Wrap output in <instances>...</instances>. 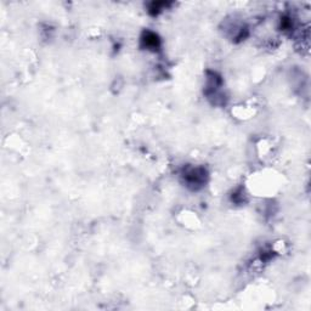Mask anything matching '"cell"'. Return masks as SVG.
I'll return each instance as SVG.
<instances>
[{
	"mask_svg": "<svg viewBox=\"0 0 311 311\" xmlns=\"http://www.w3.org/2000/svg\"><path fill=\"white\" fill-rule=\"evenodd\" d=\"M142 44L148 50H158V48L161 46V40L155 33L145 32L142 37Z\"/></svg>",
	"mask_w": 311,
	"mask_h": 311,
	"instance_id": "obj_2",
	"label": "cell"
},
{
	"mask_svg": "<svg viewBox=\"0 0 311 311\" xmlns=\"http://www.w3.org/2000/svg\"><path fill=\"white\" fill-rule=\"evenodd\" d=\"M205 176H207V173H205L204 169L195 168L186 171V174H185V180H186V182L189 184L187 186H192L194 189H197V187L202 186V185L204 184Z\"/></svg>",
	"mask_w": 311,
	"mask_h": 311,
	"instance_id": "obj_1",
	"label": "cell"
}]
</instances>
